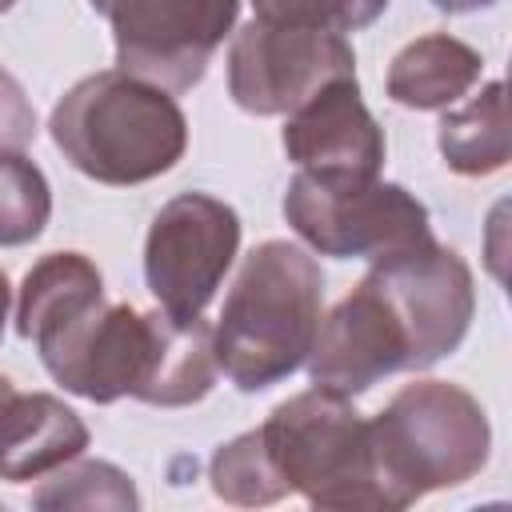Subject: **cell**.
<instances>
[{
  "label": "cell",
  "instance_id": "cell-1",
  "mask_svg": "<svg viewBox=\"0 0 512 512\" xmlns=\"http://www.w3.org/2000/svg\"><path fill=\"white\" fill-rule=\"evenodd\" d=\"M16 328L40 348L56 384L96 404L136 396L184 408L204 400L220 372L212 328L200 316L108 304L96 264L80 252H52L24 276Z\"/></svg>",
  "mask_w": 512,
  "mask_h": 512
},
{
  "label": "cell",
  "instance_id": "cell-21",
  "mask_svg": "<svg viewBox=\"0 0 512 512\" xmlns=\"http://www.w3.org/2000/svg\"><path fill=\"white\" fill-rule=\"evenodd\" d=\"M8 392H12V380H8V376H0V404H4V396H8Z\"/></svg>",
  "mask_w": 512,
  "mask_h": 512
},
{
  "label": "cell",
  "instance_id": "cell-17",
  "mask_svg": "<svg viewBox=\"0 0 512 512\" xmlns=\"http://www.w3.org/2000/svg\"><path fill=\"white\" fill-rule=\"evenodd\" d=\"M252 4H256V20L324 28V32H356V28H368L388 0H252Z\"/></svg>",
  "mask_w": 512,
  "mask_h": 512
},
{
  "label": "cell",
  "instance_id": "cell-16",
  "mask_svg": "<svg viewBox=\"0 0 512 512\" xmlns=\"http://www.w3.org/2000/svg\"><path fill=\"white\" fill-rule=\"evenodd\" d=\"M212 488L232 504H272L284 496V484L276 480L256 428L212 456Z\"/></svg>",
  "mask_w": 512,
  "mask_h": 512
},
{
  "label": "cell",
  "instance_id": "cell-23",
  "mask_svg": "<svg viewBox=\"0 0 512 512\" xmlns=\"http://www.w3.org/2000/svg\"><path fill=\"white\" fill-rule=\"evenodd\" d=\"M100 4H104V0H92V8H96V12H100Z\"/></svg>",
  "mask_w": 512,
  "mask_h": 512
},
{
  "label": "cell",
  "instance_id": "cell-8",
  "mask_svg": "<svg viewBox=\"0 0 512 512\" xmlns=\"http://www.w3.org/2000/svg\"><path fill=\"white\" fill-rule=\"evenodd\" d=\"M120 72L188 92L236 24L240 0H104Z\"/></svg>",
  "mask_w": 512,
  "mask_h": 512
},
{
  "label": "cell",
  "instance_id": "cell-15",
  "mask_svg": "<svg viewBox=\"0 0 512 512\" xmlns=\"http://www.w3.org/2000/svg\"><path fill=\"white\" fill-rule=\"evenodd\" d=\"M52 212L44 172L24 152H0V244H28Z\"/></svg>",
  "mask_w": 512,
  "mask_h": 512
},
{
  "label": "cell",
  "instance_id": "cell-2",
  "mask_svg": "<svg viewBox=\"0 0 512 512\" xmlns=\"http://www.w3.org/2000/svg\"><path fill=\"white\" fill-rule=\"evenodd\" d=\"M320 316L308 372L316 388L356 396L380 376L428 368L448 356L472 320V272L436 240L388 252Z\"/></svg>",
  "mask_w": 512,
  "mask_h": 512
},
{
  "label": "cell",
  "instance_id": "cell-9",
  "mask_svg": "<svg viewBox=\"0 0 512 512\" xmlns=\"http://www.w3.org/2000/svg\"><path fill=\"white\" fill-rule=\"evenodd\" d=\"M356 76V56L340 32L252 20L228 52V92L244 112H296L324 84Z\"/></svg>",
  "mask_w": 512,
  "mask_h": 512
},
{
  "label": "cell",
  "instance_id": "cell-18",
  "mask_svg": "<svg viewBox=\"0 0 512 512\" xmlns=\"http://www.w3.org/2000/svg\"><path fill=\"white\" fill-rule=\"evenodd\" d=\"M36 136V112L12 72L0 68V152H20Z\"/></svg>",
  "mask_w": 512,
  "mask_h": 512
},
{
  "label": "cell",
  "instance_id": "cell-11",
  "mask_svg": "<svg viewBox=\"0 0 512 512\" xmlns=\"http://www.w3.org/2000/svg\"><path fill=\"white\" fill-rule=\"evenodd\" d=\"M284 152L304 172L376 176L384 164V132L360 100L356 76H340L308 96L284 124Z\"/></svg>",
  "mask_w": 512,
  "mask_h": 512
},
{
  "label": "cell",
  "instance_id": "cell-20",
  "mask_svg": "<svg viewBox=\"0 0 512 512\" xmlns=\"http://www.w3.org/2000/svg\"><path fill=\"white\" fill-rule=\"evenodd\" d=\"M4 320H8V280L0 272V336H4Z\"/></svg>",
  "mask_w": 512,
  "mask_h": 512
},
{
  "label": "cell",
  "instance_id": "cell-7",
  "mask_svg": "<svg viewBox=\"0 0 512 512\" xmlns=\"http://www.w3.org/2000/svg\"><path fill=\"white\" fill-rule=\"evenodd\" d=\"M284 216L300 240L336 260H380L432 240L428 208L400 184L344 172H296L284 192Z\"/></svg>",
  "mask_w": 512,
  "mask_h": 512
},
{
  "label": "cell",
  "instance_id": "cell-5",
  "mask_svg": "<svg viewBox=\"0 0 512 512\" xmlns=\"http://www.w3.org/2000/svg\"><path fill=\"white\" fill-rule=\"evenodd\" d=\"M256 432L284 492H300L312 508H400L380 476L368 420L340 392H300Z\"/></svg>",
  "mask_w": 512,
  "mask_h": 512
},
{
  "label": "cell",
  "instance_id": "cell-13",
  "mask_svg": "<svg viewBox=\"0 0 512 512\" xmlns=\"http://www.w3.org/2000/svg\"><path fill=\"white\" fill-rule=\"evenodd\" d=\"M480 80V56L452 36L412 40L388 68V96L404 108H444Z\"/></svg>",
  "mask_w": 512,
  "mask_h": 512
},
{
  "label": "cell",
  "instance_id": "cell-12",
  "mask_svg": "<svg viewBox=\"0 0 512 512\" xmlns=\"http://www.w3.org/2000/svg\"><path fill=\"white\" fill-rule=\"evenodd\" d=\"M88 448L84 420L44 392H8L0 404V480H36Z\"/></svg>",
  "mask_w": 512,
  "mask_h": 512
},
{
  "label": "cell",
  "instance_id": "cell-19",
  "mask_svg": "<svg viewBox=\"0 0 512 512\" xmlns=\"http://www.w3.org/2000/svg\"><path fill=\"white\" fill-rule=\"evenodd\" d=\"M436 8L444 12H472V8H484V4H496V0H432Z\"/></svg>",
  "mask_w": 512,
  "mask_h": 512
},
{
  "label": "cell",
  "instance_id": "cell-6",
  "mask_svg": "<svg viewBox=\"0 0 512 512\" xmlns=\"http://www.w3.org/2000/svg\"><path fill=\"white\" fill-rule=\"evenodd\" d=\"M376 464L400 508L432 488H452L476 476L488 460L484 408L456 384L420 380L392 396V404L368 420Z\"/></svg>",
  "mask_w": 512,
  "mask_h": 512
},
{
  "label": "cell",
  "instance_id": "cell-14",
  "mask_svg": "<svg viewBox=\"0 0 512 512\" xmlns=\"http://www.w3.org/2000/svg\"><path fill=\"white\" fill-rule=\"evenodd\" d=\"M440 152L464 176H484V172L504 168V160H508L504 84H488L460 112L444 116V124H440Z\"/></svg>",
  "mask_w": 512,
  "mask_h": 512
},
{
  "label": "cell",
  "instance_id": "cell-4",
  "mask_svg": "<svg viewBox=\"0 0 512 512\" xmlns=\"http://www.w3.org/2000/svg\"><path fill=\"white\" fill-rule=\"evenodd\" d=\"M52 140L100 184H144L184 156L188 124L164 88L108 68L64 92L52 108Z\"/></svg>",
  "mask_w": 512,
  "mask_h": 512
},
{
  "label": "cell",
  "instance_id": "cell-3",
  "mask_svg": "<svg viewBox=\"0 0 512 512\" xmlns=\"http://www.w3.org/2000/svg\"><path fill=\"white\" fill-rule=\"evenodd\" d=\"M324 308L320 264L288 244L252 248L228 288L220 324L212 328L216 364L240 392H260L292 376L316 340Z\"/></svg>",
  "mask_w": 512,
  "mask_h": 512
},
{
  "label": "cell",
  "instance_id": "cell-10",
  "mask_svg": "<svg viewBox=\"0 0 512 512\" xmlns=\"http://www.w3.org/2000/svg\"><path fill=\"white\" fill-rule=\"evenodd\" d=\"M240 248L236 212L204 192H184L168 200L144 244V276L156 304L168 316L192 320L216 296L232 256Z\"/></svg>",
  "mask_w": 512,
  "mask_h": 512
},
{
  "label": "cell",
  "instance_id": "cell-22",
  "mask_svg": "<svg viewBox=\"0 0 512 512\" xmlns=\"http://www.w3.org/2000/svg\"><path fill=\"white\" fill-rule=\"evenodd\" d=\"M12 4H16V0H0V12H8V8H12Z\"/></svg>",
  "mask_w": 512,
  "mask_h": 512
}]
</instances>
